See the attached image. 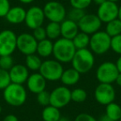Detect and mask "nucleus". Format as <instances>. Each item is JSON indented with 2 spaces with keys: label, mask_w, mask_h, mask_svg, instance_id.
Returning a JSON list of instances; mask_svg holds the SVG:
<instances>
[{
  "label": "nucleus",
  "mask_w": 121,
  "mask_h": 121,
  "mask_svg": "<svg viewBox=\"0 0 121 121\" xmlns=\"http://www.w3.org/2000/svg\"><path fill=\"white\" fill-rule=\"evenodd\" d=\"M45 18L43 9L38 6H32L26 12V18L24 22L28 28L34 30L37 27H42Z\"/></svg>",
  "instance_id": "obj_14"
},
{
  "label": "nucleus",
  "mask_w": 121,
  "mask_h": 121,
  "mask_svg": "<svg viewBox=\"0 0 121 121\" xmlns=\"http://www.w3.org/2000/svg\"><path fill=\"white\" fill-rule=\"evenodd\" d=\"M80 78L81 74L76 69L71 67L67 70H64L60 80L65 86H71L77 84Z\"/></svg>",
  "instance_id": "obj_19"
},
{
  "label": "nucleus",
  "mask_w": 121,
  "mask_h": 121,
  "mask_svg": "<svg viewBox=\"0 0 121 121\" xmlns=\"http://www.w3.org/2000/svg\"><path fill=\"white\" fill-rule=\"evenodd\" d=\"M71 65L81 75L89 72L95 65L94 53L88 48L76 50Z\"/></svg>",
  "instance_id": "obj_3"
},
{
  "label": "nucleus",
  "mask_w": 121,
  "mask_h": 121,
  "mask_svg": "<svg viewBox=\"0 0 121 121\" xmlns=\"http://www.w3.org/2000/svg\"><path fill=\"white\" fill-rule=\"evenodd\" d=\"M115 90L113 87L112 84L99 83L96 86L94 92L95 100L102 105H107L114 102L115 99Z\"/></svg>",
  "instance_id": "obj_10"
},
{
  "label": "nucleus",
  "mask_w": 121,
  "mask_h": 121,
  "mask_svg": "<svg viewBox=\"0 0 121 121\" xmlns=\"http://www.w3.org/2000/svg\"><path fill=\"white\" fill-rule=\"evenodd\" d=\"M4 99L9 105L19 107L25 104L27 98V90L22 85L11 83L4 90Z\"/></svg>",
  "instance_id": "obj_2"
},
{
  "label": "nucleus",
  "mask_w": 121,
  "mask_h": 121,
  "mask_svg": "<svg viewBox=\"0 0 121 121\" xmlns=\"http://www.w3.org/2000/svg\"><path fill=\"white\" fill-rule=\"evenodd\" d=\"M10 84L11 80L9 71H5V70L0 68V90L4 91Z\"/></svg>",
  "instance_id": "obj_30"
},
{
  "label": "nucleus",
  "mask_w": 121,
  "mask_h": 121,
  "mask_svg": "<svg viewBox=\"0 0 121 121\" xmlns=\"http://www.w3.org/2000/svg\"><path fill=\"white\" fill-rule=\"evenodd\" d=\"M115 121H120V120H115Z\"/></svg>",
  "instance_id": "obj_48"
},
{
  "label": "nucleus",
  "mask_w": 121,
  "mask_h": 121,
  "mask_svg": "<svg viewBox=\"0 0 121 121\" xmlns=\"http://www.w3.org/2000/svg\"><path fill=\"white\" fill-rule=\"evenodd\" d=\"M53 44L54 42H52V41L48 38L40 41L37 42L36 53H37V55L40 57H43V58L50 56L53 52Z\"/></svg>",
  "instance_id": "obj_20"
},
{
  "label": "nucleus",
  "mask_w": 121,
  "mask_h": 121,
  "mask_svg": "<svg viewBox=\"0 0 121 121\" xmlns=\"http://www.w3.org/2000/svg\"><path fill=\"white\" fill-rule=\"evenodd\" d=\"M60 109L54 106L49 105L44 107L42 112V118L43 121H58L60 119Z\"/></svg>",
  "instance_id": "obj_21"
},
{
  "label": "nucleus",
  "mask_w": 121,
  "mask_h": 121,
  "mask_svg": "<svg viewBox=\"0 0 121 121\" xmlns=\"http://www.w3.org/2000/svg\"><path fill=\"white\" fill-rule=\"evenodd\" d=\"M119 120H120V121H121V117H120V119H119Z\"/></svg>",
  "instance_id": "obj_47"
},
{
  "label": "nucleus",
  "mask_w": 121,
  "mask_h": 121,
  "mask_svg": "<svg viewBox=\"0 0 121 121\" xmlns=\"http://www.w3.org/2000/svg\"><path fill=\"white\" fill-rule=\"evenodd\" d=\"M37 42H38L34 38L32 34L23 32L17 37V49L25 56L35 54L37 52Z\"/></svg>",
  "instance_id": "obj_12"
},
{
  "label": "nucleus",
  "mask_w": 121,
  "mask_h": 121,
  "mask_svg": "<svg viewBox=\"0 0 121 121\" xmlns=\"http://www.w3.org/2000/svg\"><path fill=\"white\" fill-rule=\"evenodd\" d=\"M119 9V7L116 3L110 2L107 0L102 4L99 5L96 15L100 19L101 22L107 23L114 19L118 18Z\"/></svg>",
  "instance_id": "obj_13"
},
{
  "label": "nucleus",
  "mask_w": 121,
  "mask_h": 121,
  "mask_svg": "<svg viewBox=\"0 0 121 121\" xmlns=\"http://www.w3.org/2000/svg\"><path fill=\"white\" fill-rule=\"evenodd\" d=\"M85 14H86L85 10L72 8V9L68 12L66 17H67V18L70 19V20L74 21V22H78L81 18H82L83 16H84Z\"/></svg>",
  "instance_id": "obj_28"
},
{
  "label": "nucleus",
  "mask_w": 121,
  "mask_h": 121,
  "mask_svg": "<svg viewBox=\"0 0 121 121\" xmlns=\"http://www.w3.org/2000/svg\"><path fill=\"white\" fill-rule=\"evenodd\" d=\"M71 101V91L67 86H57L50 92V104L58 109L64 108Z\"/></svg>",
  "instance_id": "obj_9"
},
{
  "label": "nucleus",
  "mask_w": 121,
  "mask_h": 121,
  "mask_svg": "<svg viewBox=\"0 0 121 121\" xmlns=\"http://www.w3.org/2000/svg\"><path fill=\"white\" fill-rule=\"evenodd\" d=\"M119 74L115 63L111 61H104L98 66L96 70V79L99 83L112 84L115 82L118 75Z\"/></svg>",
  "instance_id": "obj_7"
},
{
  "label": "nucleus",
  "mask_w": 121,
  "mask_h": 121,
  "mask_svg": "<svg viewBox=\"0 0 121 121\" xmlns=\"http://www.w3.org/2000/svg\"><path fill=\"white\" fill-rule=\"evenodd\" d=\"M110 49L118 55H121V34L111 37Z\"/></svg>",
  "instance_id": "obj_32"
},
{
  "label": "nucleus",
  "mask_w": 121,
  "mask_h": 121,
  "mask_svg": "<svg viewBox=\"0 0 121 121\" xmlns=\"http://www.w3.org/2000/svg\"><path fill=\"white\" fill-rule=\"evenodd\" d=\"M118 18L121 21V6L119 7V16H118Z\"/></svg>",
  "instance_id": "obj_44"
},
{
  "label": "nucleus",
  "mask_w": 121,
  "mask_h": 121,
  "mask_svg": "<svg viewBox=\"0 0 121 121\" xmlns=\"http://www.w3.org/2000/svg\"><path fill=\"white\" fill-rule=\"evenodd\" d=\"M3 121H19V120H18V119H17V117L16 115L10 114H8V115H6L5 117L4 118Z\"/></svg>",
  "instance_id": "obj_37"
},
{
  "label": "nucleus",
  "mask_w": 121,
  "mask_h": 121,
  "mask_svg": "<svg viewBox=\"0 0 121 121\" xmlns=\"http://www.w3.org/2000/svg\"><path fill=\"white\" fill-rule=\"evenodd\" d=\"M115 66H116V67H117V69H118V71H119V72L121 73V55L119 56V58H118L117 60H116Z\"/></svg>",
  "instance_id": "obj_38"
},
{
  "label": "nucleus",
  "mask_w": 121,
  "mask_h": 121,
  "mask_svg": "<svg viewBox=\"0 0 121 121\" xmlns=\"http://www.w3.org/2000/svg\"><path fill=\"white\" fill-rule=\"evenodd\" d=\"M2 111H3V108H2V106L0 105V114L2 113Z\"/></svg>",
  "instance_id": "obj_46"
},
{
  "label": "nucleus",
  "mask_w": 121,
  "mask_h": 121,
  "mask_svg": "<svg viewBox=\"0 0 121 121\" xmlns=\"http://www.w3.org/2000/svg\"><path fill=\"white\" fill-rule=\"evenodd\" d=\"M81 32H85L88 35H92L99 31L102 25V22L96 14L86 13L83 17L77 22Z\"/></svg>",
  "instance_id": "obj_11"
},
{
  "label": "nucleus",
  "mask_w": 121,
  "mask_h": 121,
  "mask_svg": "<svg viewBox=\"0 0 121 121\" xmlns=\"http://www.w3.org/2000/svg\"><path fill=\"white\" fill-rule=\"evenodd\" d=\"M10 8L9 0H0V17H5Z\"/></svg>",
  "instance_id": "obj_35"
},
{
  "label": "nucleus",
  "mask_w": 121,
  "mask_h": 121,
  "mask_svg": "<svg viewBox=\"0 0 121 121\" xmlns=\"http://www.w3.org/2000/svg\"><path fill=\"white\" fill-rule=\"evenodd\" d=\"M26 83L28 91L36 95L45 91L47 86V81L39 72L31 74Z\"/></svg>",
  "instance_id": "obj_16"
},
{
  "label": "nucleus",
  "mask_w": 121,
  "mask_h": 121,
  "mask_svg": "<svg viewBox=\"0 0 121 121\" xmlns=\"http://www.w3.org/2000/svg\"><path fill=\"white\" fill-rule=\"evenodd\" d=\"M32 36L34 37V38L37 41V42H40V41H42L44 39L47 38V32H46V29L45 27H39L35 28L34 30H32Z\"/></svg>",
  "instance_id": "obj_34"
},
{
  "label": "nucleus",
  "mask_w": 121,
  "mask_h": 121,
  "mask_svg": "<svg viewBox=\"0 0 121 121\" xmlns=\"http://www.w3.org/2000/svg\"><path fill=\"white\" fill-rule=\"evenodd\" d=\"M43 12L45 14V17L49 22H59L66 18V9L63 4L57 1H49L44 5Z\"/></svg>",
  "instance_id": "obj_6"
},
{
  "label": "nucleus",
  "mask_w": 121,
  "mask_h": 121,
  "mask_svg": "<svg viewBox=\"0 0 121 121\" xmlns=\"http://www.w3.org/2000/svg\"><path fill=\"white\" fill-rule=\"evenodd\" d=\"M76 49L73 44L72 40L60 37L54 42L53 52L55 60H58L60 63L71 62Z\"/></svg>",
  "instance_id": "obj_1"
},
{
  "label": "nucleus",
  "mask_w": 121,
  "mask_h": 121,
  "mask_svg": "<svg viewBox=\"0 0 121 121\" xmlns=\"http://www.w3.org/2000/svg\"><path fill=\"white\" fill-rule=\"evenodd\" d=\"M105 32L110 37L121 34V21L119 18L114 19L106 23Z\"/></svg>",
  "instance_id": "obj_26"
},
{
  "label": "nucleus",
  "mask_w": 121,
  "mask_h": 121,
  "mask_svg": "<svg viewBox=\"0 0 121 121\" xmlns=\"http://www.w3.org/2000/svg\"><path fill=\"white\" fill-rule=\"evenodd\" d=\"M58 121H71V120L67 117H60V119Z\"/></svg>",
  "instance_id": "obj_43"
},
{
  "label": "nucleus",
  "mask_w": 121,
  "mask_h": 121,
  "mask_svg": "<svg viewBox=\"0 0 121 121\" xmlns=\"http://www.w3.org/2000/svg\"><path fill=\"white\" fill-rule=\"evenodd\" d=\"M26 12L27 10H25L23 8L20 7V6L11 7L5 18L11 24H14V25L21 24L25 22Z\"/></svg>",
  "instance_id": "obj_18"
},
{
  "label": "nucleus",
  "mask_w": 121,
  "mask_h": 121,
  "mask_svg": "<svg viewBox=\"0 0 121 121\" xmlns=\"http://www.w3.org/2000/svg\"><path fill=\"white\" fill-rule=\"evenodd\" d=\"M64 69L61 63L56 60H47L42 61L39 73L47 81H57L60 79Z\"/></svg>",
  "instance_id": "obj_5"
},
{
  "label": "nucleus",
  "mask_w": 121,
  "mask_h": 121,
  "mask_svg": "<svg viewBox=\"0 0 121 121\" xmlns=\"http://www.w3.org/2000/svg\"><path fill=\"white\" fill-rule=\"evenodd\" d=\"M115 83L118 86L121 87V73H119V74L118 75L117 78H116V80H115Z\"/></svg>",
  "instance_id": "obj_40"
},
{
  "label": "nucleus",
  "mask_w": 121,
  "mask_h": 121,
  "mask_svg": "<svg viewBox=\"0 0 121 121\" xmlns=\"http://www.w3.org/2000/svg\"><path fill=\"white\" fill-rule=\"evenodd\" d=\"M47 37L52 41H56L60 37V23L49 22L45 27Z\"/></svg>",
  "instance_id": "obj_22"
},
{
  "label": "nucleus",
  "mask_w": 121,
  "mask_h": 121,
  "mask_svg": "<svg viewBox=\"0 0 121 121\" xmlns=\"http://www.w3.org/2000/svg\"><path fill=\"white\" fill-rule=\"evenodd\" d=\"M37 101L40 105L44 106V107L49 105L50 104V92L45 90L38 93L37 95Z\"/></svg>",
  "instance_id": "obj_31"
},
{
  "label": "nucleus",
  "mask_w": 121,
  "mask_h": 121,
  "mask_svg": "<svg viewBox=\"0 0 121 121\" xmlns=\"http://www.w3.org/2000/svg\"><path fill=\"white\" fill-rule=\"evenodd\" d=\"M98 121H113V120H111V119H109V118L105 114H104V115H102L101 117H99V119H98Z\"/></svg>",
  "instance_id": "obj_39"
},
{
  "label": "nucleus",
  "mask_w": 121,
  "mask_h": 121,
  "mask_svg": "<svg viewBox=\"0 0 121 121\" xmlns=\"http://www.w3.org/2000/svg\"><path fill=\"white\" fill-rule=\"evenodd\" d=\"M18 1L23 4H30L32 3H33L35 0H18Z\"/></svg>",
  "instance_id": "obj_41"
},
{
  "label": "nucleus",
  "mask_w": 121,
  "mask_h": 121,
  "mask_svg": "<svg viewBox=\"0 0 121 121\" xmlns=\"http://www.w3.org/2000/svg\"><path fill=\"white\" fill-rule=\"evenodd\" d=\"M108 1H110V2H114V3H116V4H117V2H119V0H108Z\"/></svg>",
  "instance_id": "obj_45"
},
{
  "label": "nucleus",
  "mask_w": 121,
  "mask_h": 121,
  "mask_svg": "<svg viewBox=\"0 0 121 121\" xmlns=\"http://www.w3.org/2000/svg\"><path fill=\"white\" fill-rule=\"evenodd\" d=\"M105 1H107V0H92V2H94L95 4H96L97 5H100V4H102L103 3H104Z\"/></svg>",
  "instance_id": "obj_42"
},
{
  "label": "nucleus",
  "mask_w": 121,
  "mask_h": 121,
  "mask_svg": "<svg viewBox=\"0 0 121 121\" xmlns=\"http://www.w3.org/2000/svg\"><path fill=\"white\" fill-rule=\"evenodd\" d=\"M42 60L41 57L37 54H31V55L26 56L25 59V66L28 70L33 71H39L41 66H42Z\"/></svg>",
  "instance_id": "obj_24"
},
{
  "label": "nucleus",
  "mask_w": 121,
  "mask_h": 121,
  "mask_svg": "<svg viewBox=\"0 0 121 121\" xmlns=\"http://www.w3.org/2000/svg\"><path fill=\"white\" fill-rule=\"evenodd\" d=\"M111 37L105 31H98L90 39V50L96 55H104L110 49Z\"/></svg>",
  "instance_id": "obj_4"
},
{
  "label": "nucleus",
  "mask_w": 121,
  "mask_h": 121,
  "mask_svg": "<svg viewBox=\"0 0 121 121\" xmlns=\"http://www.w3.org/2000/svg\"><path fill=\"white\" fill-rule=\"evenodd\" d=\"M90 39H91L90 35H88V34L80 31V32L76 34V37L72 39V42L76 50H80V49L87 48V47H89Z\"/></svg>",
  "instance_id": "obj_23"
},
{
  "label": "nucleus",
  "mask_w": 121,
  "mask_h": 121,
  "mask_svg": "<svg viewBox=\"0 0 121 121\" xmlns=\"http://www.w3.org/2000/svg\"><path fill=\"white\" fill-rule=\"evenodd\" d=\"M14 66V60L12 56H0V68L5 71H9Z\"/></svg>",
  "instance_id": "obj_29"
},
{
  "label": "nucleus",
  "mask_w": 121,
  "mask_h": 121,
  "mask_svg": "<svg viewBox=\"0 0 121 121\" xmlns=\"http://www.w3.org/2000/svg\"><path fill=\"white\" fill-rule=\"evenodd\" d=\"M92 3V0H70L71 8L85 10Z\"/></svg>",
  "instance_id": "obj_33"
},
{
  "label": "nucleus",
  "mask_w": 121,
  "mask_h": 121,
  "mask_svg": "<svg viewBox=\"0 0 121 121\" xmlns=\"http://www.w3.org/2000/svg\"><path fill=\"white\" fill-rule=\"evenodd\" d=\"M105 114L113 121L119 120L121 117V107L117 103L114 102L107 104L105 108Z\"/></svg>",
  "instance_id": "obj_25"
},
{
  "label": "nucleus",
  "mask_w": 121,
  "mask_h": 121,
  "mask_svg": "<svg viewBox=\"0 0 121 121\" xmlns=\"http://www.w3.org/2000/svg\"><path fill=\"white\" fill-rule=\"evenodd\" d=\"M87 98V92L82 88H76L71 91V101L76 103H83Z\"/></svg>",
  "instance_id": "obj_27"
},
{
  "label": "nucleus",
  "mask_w": 121,
  "mask_h": 121,
  "mask_svg": "<svg viewBox=\"0 0 121 121\" xmlns=\"http://www.w3.org/2000/svg\"><path fill=\"white\" fill-rule=\"evenodd\" d=\"M11 83L22 85L27 82L29 76V70L25 65L16 64L9 71Z\"/></svg>",
  "instance_id": "obj_15"
},
{
  "label": "nucleus",
  "mask_w": 121,
  "mask_h": 121,
  "mask_svg": "<svg viewBox=\"0 0 121 121\" xmlns=\"http://www.w3.org/2000/svg\"><path fill=\"white\" fill-rule=\"evenodd\" d=\"M80 32L77 22L66 18L60 22V36L63 38L72 40Z\"/></svg>",
  "instance_id": "obj_17"
},
{
  "label": "nucleus",
  "mask_w": 121,
  "mask_h": 121,
  "mask_svg": "<svg viewBox=\"0 0 121 121\" xmlns=\"http://www.w3.org/2000/svg\"><path fill=\"white\" fill-rule=\"evenodd\" d=\"M17 36L12 30H3L0 32V56H12L17 49Z\"/></svg>",
  "instance_id": "obj_8"
},
{
  "label": "nucleus",
  "mask_w": 121,
  "mask_h": 121,
  "mask_svg": "<svg viewBox=\"0 0 121 121\" xmlns=\"http://www.w3.org/2000/svg\"><path fill=\"white\" fill-rule=\"evenodd\" d=\"M74 121H98V119L87 113H81L76 116Z\"/></svg>",
  "instance_id": "obj_36"
}]
</instances>
